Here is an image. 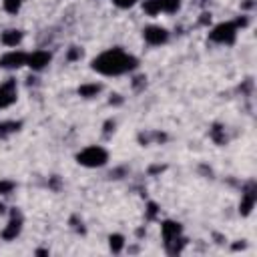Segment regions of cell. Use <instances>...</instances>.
I'll return each mask as SVG.
<instances>
[{
	"mask_svg": "<svg viewBox=\"0 0 257 257\" xmlns=\"http://www.w3.org/2000/svg\"><path fill=\"white\" fill-rule=\"evenodd\" d=\"M155 213H157V205H155V203H151V205H149V215H151V217H155Z\"/></svg>",
	"mask_w": 257,
	"mask_h": 257,
	"instance_id": "obj_20",
	"label": "cell"
},
{
	"mask_svg": "<svg viewBox=\"0 0 257 257\" xmlns=\"http://www.w3.org/2000/svg\"><path fill=\"white\" fill-rule=\"evenodd\" d=\"M137 66V58L124 54L120 48H112L102 52L92 60V68L100 74H122Z\"/></svg>",
	"mask_w": 257,
	"mask_h": 257,
	"instance_id": "obj_1",
	"label": "cell"
},
{
	"mask_svg": "<svg viewBox=\"0 0 257 257\" xmlns=\"http://www.w3.org/2000/svg\"><path fill=\"white\" fill-rule=\"evenodd\" d=\"M20 40H22V32H18V30H6L2 34V42L6 46H16Z\"/></svg>",
	"mask_w": 257,
	"mask_h": 257,
	"instance_id": "obj_10",
	"label": "cell"
},
{
	"mask_svg": "<svg viewBox=\"0 0 257 257\" xmlns=\"http://www.w3.org/2000/svg\"><path fill=\"white\" fill-rule=\"evenodd\" d=\"M235 30H237L235 22H221V24H217V26L211 30L209 38H211L213 42H225V44H231V42L235 40V34H237Z\"/></svg>",
	"mask_w": 257,
	"mask_h": 257,
	"instance_id": "obj_3",
	"label": "cell"
},
{
	"mask_svg": "<svg viewBox=\"0 0 257 257\" xmlns=\"http://www.w3.org/2000/svg\"><path fill=\"white\" fill-rule=\"evenodd\" d=\"M4 8L10 14H16L20 10V0H4Z\"/></svg>",
	"mask_w": 257,
	"mask_h": 257,
	"instance_id": "obj_16",
	"label": "cell"
},
{
	"mask_svg": "<svg viewBox=\"0 0 257 257\" xmlns=\"http://www.w3.org/2000/svg\"><path fill=\"white\" fill-rule=\"evenodd\" d=\"M163 10V0H145V12L147 14H159Z\"/></svg>",
	"mask_w": 257,
	"mask_h": 257,
	"instance_id": "obj_12",
	"label": "cell"
},
{
	"mask_svg": "<svg viewBox=\"0 0 257 257\" xmlns=\"http://www.w3.org/2000/svg\"><path fill=\"white\" fill-rule=\"evenodd\" d=\"M116 6H120V8H128V6H133L137 0H112Z\"/></svg>",
	"mask_w": 257,
	"mask_h": 257,
	"instance_id": "obj_19",
	"label": "cell"
},
{
	"mask_svg": "<svg viewBox=\"0 0 257 257\" xmlns=\"http://www.w3.org/2000/svg\"><path fill=\"white\" fill-rule=\"evenodd\" d=\"M22 64H26V54L24 52H8L0 58V66H4V68H18Z\"/></svg>",
	"mask_w": 257,
	"mask_h": 257,
	"instance_id": "obj_7",
	"label": "cell"
},
{
	"mask_svg": "<svg viewBox=\"0 0 257 257\" xmlns=\"http://www.w3.org/2000/svg\"><path fill=\"white\" fill-rule=\"evenodd\" d=\"M167 38H169V34L161 26H147L145 28V40L149 44H163Z\"/></svg>",
	"mask_w": 257,
	"mask_h": 257,
	"instance_id": "obj_5",
	"label": "cell"
},
{
	"mask_svg": "<svg viewBox=\"0 0 257 257\" xmlns=\"http://www.w3.org/2000/svg\"><path fill=\"white\" fill-rule=\"evenodd\" d=\"M18 128H20V122H2L0 124V137H6V135H10Z\"/></svg>",
	"mask_w": 257,
	"mask_h": 257,
	"instance_id": "obj_15",
	"label": "cell"
},
{
	"mask_svg": "<svg viewBox=\"0 0 257 257\" xmlns=\"http://www.w3.org/2000/svg\"><path fill=\"white\" fill-rule=\"evenodd\" d=\"M253 205H255V187L251 185V187L247 189V193H245L243 201H241V207H239L241 215H249V213H251V209H253Z\"/></svg>",
	"mask_w": 257,
	"mask_h": 257,
	"instance_id": "obj_9",
	"label": "cell"
},
{
	"mask_svg": "<svg viewBox=\"0 0 257 257\" xmlns=\"http://www.w3.org/2000/svg\"><path fill=\"white\" fill-rule=\"evenodd\" d=\"M48 62H50V54L44 52V50H36V52H32V54L26 56V64L30 68H34V70H42Z\"/></svg>",
	"mask_w": 257,
	"mask_h": 257,
	"instance_id": "obj_6",
	"label": "cell"
},
{
	"mask_svg": "<svg viewBox=\"0 0 257 257\" xmlns=\"http://www.w3.org/2000/svg\"><path fill=\"white\" fill-rule=\"evenodd\" d=\"M108 243H110L112 253H118V251L122 249V245H124V239H122V235H110Z\"/></svg>",
	"mask_w": 257,
	"mask_h": 257,
	"instance_id": "obj_13",
	"label": "cell"
},
{
	"mask_svg": "<svg viewBox=\"0 0 257 257\" xmlns=\"http://www.w3.org/2000/svg\"><path fill=\"white\" fill-rule=\"evenodd\" d=\"M179 6H181L179 0H163V10H167V12H175V10H179Z\"/></svg>",
	"mask_w": 257,
	"mask_h": 257,
	"instance_id": "obj_17",
	"label": "cell"
},
{
	"mask_svg": "<svg viewBox=\"0 0 257 257\" xmlns=\"http://www.w3.org/2000/svg\"><path fill=\"white\" fill-rule=\"evenodd\" d=\"M18 233H20V219L14 217V219L8 223V227L2 231V237H4V239H14Z\"/></svg>",
	"mask_w": 257,
	"mask_h": 257,
	"instance_id": "obj_11",
	"label": "cell"
},
{
	"mask_svg": "<svg viewBox=\"0 0 257 257\" xmlns=\"http://www.w3.org/2000/svg\"><path fill=\"white\" fill-rule=\"evenodd\" d=\"M106 159H108V155L100 147H88V149H84L82 153L76 155V161L84 167H100V165L106 163Z\"/></svg>",
	"mask_w": 257,
	"mask_h": 257,
	"instance_id": "obj_2",
	"label": "cell"
},
{
	"mask_svg": "<svg viewBox=\"0 0 257 257\" xmlns=\"http://www.w3.org/2000/svg\"><path fill=\"white\" fill-rule=\"evenodd\" d=\"M98 90H100V86H98V84H82V86L78 88L80 96H92V94H96Z\"/></svg>",
	"mask_w": 257,
	"mask_h": 257,
	"instance_id": "obj_14",
	"label": "cell"
},
{
	"mask_svg": "<svg viewBox=\"0 0 257 257\" xmlns=\"http://www.w3.org/2000/svg\"><path fill=\"white\" fill-rule=\"evenodd\" d=\"M12 183L10 181H0V193H8V191H12Z\"/></svg>",
	"mask_w": 257,
	"mask_h": 257,
	"instance_id": "obj_18",
	"label": "cell"
},
{
	"mask_svg": "<svg viewBox=\"0 0 257 257\" xmlns=\"http://www.w3.org/2000/svg\"><path fill=\"white\" fill-rule=\"evenodd\" d=\"M16 100V84L14 80H8L6 84L0 86V108L10 106Z\"/></svg>",
	"mask_w": 257,
	"mask_h": 257,
	"instance_id": "obj_4",
	"label": "cell"
},
{
	"mask_svg": "<svg viewBox=\"0 0 257 257\" xmlns=\"http://www.w3.org/2000/svg\"><path fill=\"white\" fill-rule=\"evenodd\" d=\"M68 56H70V58H76V56H78V50H72Z\"/></svg>",
	"mask_w": 257,
	"mask_h": 257,
	"instance_id": "obj_21",
	"label": "cell"
},
{
	"mask_svg": "<svg viewBox=\"0 0 257 257\" xmlns=\"http://www.w3.org/2000/svg\"><path fill=\"white\" fill-rule=\"evenodd\" d=\"M161 231H163V239H165L167 243H171V241L177 239V235L181 233V225L175 223V221H165V223L161 225Z\"/></svg>",
	"mask_w": 257,
	"mask_h": 257,
	"instance_id": "obj_8",
	"label": "cell"
}]
</instances>
